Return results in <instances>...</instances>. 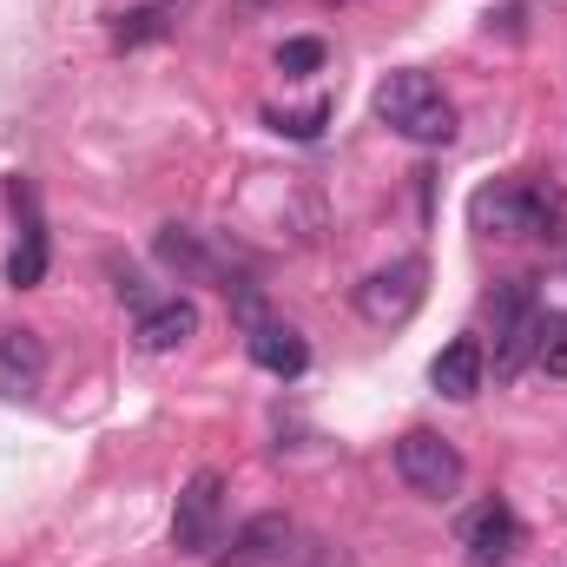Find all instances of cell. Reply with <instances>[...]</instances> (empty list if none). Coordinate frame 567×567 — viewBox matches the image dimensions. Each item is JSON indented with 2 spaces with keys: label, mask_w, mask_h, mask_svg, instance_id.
<instances>
[{
  "label": "cell",
  "mask_w": 567,
  "mask_h": 567,
  "mask_svg": "<svg viewBox=\"0 0 567 567\" xmlns=\"http://www.w3.org/2000/svg\"><path fill=\"white\" fill-rule=\"evenodd\" d=\"M245 350H251L258 370H271V377H284V383H297V377L310 370V343H303V330L284 323V317H258V323H245Z\"/></svg>",
  "instance_id": "9c48e42d"
},
{
  "label": "cell",
  "mask_w": 567,
  "mask_h": 567,
  "mask_svg": "<svg viewBox=\"0 0 567 567\" xmlns=\"http://www.w3.org/2000/svg\"><path fill=\"white\" fill-rule=\"evenodd\" d=\"M172 20H165V7H140V13H120V27H113V47H145V40H158Z\"/></svg>",
  "instance_id": "ac0fdd59"
},
{
  "label": "cell",
  "mask_w": 567,
  "mask_h": 567,
  "mask_svg": "<svg viewBox=\"0 0 567 567\" xmlns=\"http://www.w3.org/2000/svg\"><path fill=\"white\" fill-rule=\"evenodd\" d=\"M535 363L548 377H567V310H542V330H535Z\"/></svg>",
  "instance_id": "e0dca14e"
},
{
  "label": "cell",
  "mask_w": 567,
  "mask_h": 567,
  "mask_svg": "<svg viewBox=\"0 0 567 567\" xmlns=\"http://www.w3.org/2000/svg\"><path fill=\"white\" fill-rule=\"evenodd\" d=\"M396 475H403L423 502H455L462 482H468V462H462V449H455L449 435L410 429V435L396 442Z\"/></svg>",
  "instance_id": "277c9868"
},
{
  "label": "cell",
  "mask_w": 567,
  "mask_h": 567,
  "mask_svg": "<svg viewBox=\"0 0 567 567\" xmlns=\"http://www.w3.org/2000/svg\"><path fill=\"white\" fill-rule=\"evenodd\" d=\"M555 212H561V198L535 178H502L468 198V218L488 238H542V231H555Z\"/></svg>",
  "instance_id": "7a4b0ae2"
},
{
  "label": "cell",
  "mask_w": 567,
  "mask_h": 567,
  "mask_svg": "<svg viewBox=\"0 0 567 567\" xmlns=\"http://www.w3.org/2000/svg\"><path fill=\"white\" fill-rule=\"evenodd\" d=\"M198 337V303L192 297H165L140 310V350H178Z\"/></svg>",
  "instance_id": "4fadbf2b"
},
{
  "label": "cell",
  "mask_w": 567,
  "mask_h": 567,
  "mask_svg": "<svg viewBox=\"0 0 567 567\" xmlns=\"http://www.w3.org/2000/svg\"><path fill=\"white\" fill-rule=\"evenodd\" d=\"M522 548V522L508 502H482L462 515V567H508Z\"/></svg>",
  "instance_id": "ba28073f"
},
{
  "label": "cell",
  "mask_w": 567,
  "mask_h": 567,
  "mask_svg": "<svg viewBox=\"0 0 567 567\" xmlns=\"http://www.w3.org/2000/svg\"><path fill=\"white\" fill-rule=\"evenodd\" d=\"M7 205H13V225H20V238L7 251V284L13 290H33V284H47V258H53V238H47L33 178H7Z\"/></svg>",
  "instance_id": "52a82bcc"
},
{
  "label": "cell",
  "mask_w": 567,
  "mask_h": 567,
  "mask_svg": "<svg viewBox=\"0 0 567 567\" xmlns=\"http://www.w3.org/2000/svg\"><path fill=\"white\" fill-rule=\"evenodd\" d=\"M482 377H488L482 337H449V343L435 350V363H429V383H435V396H449V403H468V396L482 390Z\"/></svg>",
  "instance_id": "8fae6325"
},
{
  "label": "cell",
  "mask_w": 567,
  "mask_h": 567,
  "mask_svg": "<svg viewBox=\"0 0 567 567\" xmlns=\"http://www.w3.org/2000/svg\"><path fill=\"white\" fill-rule=\"evenodd\" d=\"M158 258L172 265V271H192V278H212V258H205V245L185 231V225H165L158 231Z\"/></svg>",
  "instance_id": "5bb4252c"
},
{
  "label": "cell",
  "mask_w": 567,
  "mask_h": 567,
  "mask_svg": "<svg viewBox=\"0 0 567 567\" xmlns=\"http://www.w3.org/2000/svg\"><path fill=\"white\" fill-rule=\"evenodd\" d=\"M488 317H495V377L515 383V377L528 370V357H535V330H542V297H535V284L528 278L495 284Z\"/></svg>",
  "instance_id": "3957f363"
},
{
  "label": "cell",
  "mask_w": 567,
  "mask_h": 567,
  "mask_svg": "<svg viewBox=\"0 0 567 567\" xmlns=\"http://www.w3.org/2000/svg\"><path fill=\"white\" fill-rule=\"evenodd\" d=\"M47 383V343L40 330H0V396L7 403H33Z\"/></svg>",
  "instance_id": "30bf717a"
},
{
  "label": "cell",
  "mask_w": 567,
  "mask_h": 567,
  "mask_svg": "<svg viewBox=\"0 0 567 567\" xmlns=\"http://www.w3.org/2000/svg\"><path fill=\"white\" fill-rule=\"evenodd\" d=\"M330 113H337V100H317V106H303V113H278V106H265V126L284 133V140H317V133L330 126Z\"/></svg>",
  "instance_id": "9a60e30c"
},
{
  "label": "cell",
  "mask_w": 567,
  "mask_h": 567,
  "mask_svg": "<svg viewBox=\"0 0 567 567\" xmlns=\"http://www.w3.org/2000/svg\"><path fill=\"white\" fill-rule=\"evenodd\" d=\"M323 60H330V47H323L317 33H297V40H284L278 47V73L284 80H310V73H323Z\"/></svg>",
  "instance_id": "2e32d148"
},
{
  "label": "cell",
  "mask_w": 567,
  "mask_h": 567,
  "mask_svg": "<svg viewBox=\"0 0 567 567\" xmlns=\"http://www.w3.org/2000/svg\"><path fill=\"white\" fill-rule=\"evenodd\" d=\"M423 297H429L423 258H396V265H383V271H370V278L357 284V310H363V323H377V330L410 323V317L423 310Z\"/></svg>",
  "instance_id": "5b68a950"
},
{
  "label": "cell",
  "mask_w": 567,
  "mask_h": 567,
  "mask_svg": "<svg viewBox=\"0 0 567 567\" xmlns=\"http://www.w3.org/2000/svg\"><path fill=\"white\" fill-rule=\"evenodd\" d=\"M377 120L410 145H449L455 140V106H449V93H442L429 73H416V66H403V73H390V80L377 86Z\"/></svg>",
  "instance_id": "6da1fadb"
},
{
  "label": "cell",
  "mask_w": 567,
  "mask_h": 567,
  "mask_svg": "<svg viewBox=\"0 0 567 567\" xmlns=\"http://www.w3.org/2000/svg\"><path fill=\"white\" fill-rule=\"evenodd\" d=\"M284 548H290V522L284 515H251L238 528V542L218 555V567H271L284 561Z\"/></svg>",
  "instance_id": "7c38bea8"
},
{
  "label": "cell",
  "mask_w": 567,
  "mask_h": 567,
  "mask_svg": "<svg viewBox=\"0 0 567 567\" xmlns=\"http://www.w3.org/2000/svg\"><path fill=\"white\" fill-rule=\"evenodd\" d=\"M218 528H225V475H218V468H198V475L178 488V508H172V548L198 561V555L218 548Z\"/></svg>",
  "instance_id": "8992f818"
}]
</instances>
